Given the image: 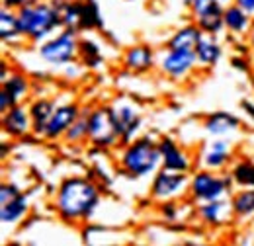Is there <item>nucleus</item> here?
<instances>
[{
  "mask_svg": "<svg viewBox=\"0 0 254 246\" xmlns=\"http://www.w3.org/2000/svg\"><path fill=\"white\" fill-rule=\"evenodd\" d=\"M88 143L98 151H114L122 145L110 106H94L88 112Z\"/></svg>",
  "mask_w": 254,
  "mask_h": 246,
  "instance_id": "6",
  "label": "nucleus"
},
{
  "mask_svg": "<svg viewBox=\"0 0 254 246\" xmlns=\"http://www.w3.org/2000/svg\"><path fill=\"white\" fill-rule=\"evenodd\" d=\"M247 43H249V47L254 49V20H253V26H251V30L247 33Z\"/></svg>",
  "mask_w": 254,
  "mask_h": 246,
  "instance_id": "40",
  "label": "nucleus"
},
{
  "mask_svg": "<svg viewBox=\"0 0 254 246\" xmlns=\"http://www.w3.org/2000/svg\"><path fill=\"white\" fill-rule=\"evenodd\" d=\"M195 57L199 68H213L223 57V45L219 43L217 35H205L195 45Z\"/></svg>",
  "mask_w": 254,
  "mask_h": 246,
  "instance_id": "19",
  "label": "nucleus"
},
{
  "mask_svg": "<svg viewBox=\"0 0 254 246\" xmlns=\"http://www.w3.org/2000/svg\"><path fill=\"white\" fill-rule=\"evenodd\" d=\"M30 108V116L33 122V137L35 139H43L45 127L51 120L55 108H57V100L53 98H35L28 104Z\"/></svg>",
  "mask_w": 254,
  "mask_h": 246,
  "instance_id": "18",
  "label": "nucleus"
},
{
  "mask_svg": "<svg viewBox=\"0 0 254 246\" xmlns=\"http://www.w3.org/2000/svg\"><path fill=\"white\" fill-rule=\"evenodd\" d=\"M159 64L157 53L147 43H137L127 47L122 55V68L131 74H147Z\"/></svg>",
  "mask_w": 254,
  "mask_h": 246,
  "instance_id": "13",
  "label": "nucleus"
},
{
  "mask_svg": "<svg viewBox=\"0 0 254 246\" xmlns=\"http://www.w3.org/2000/svg\"><path fill=\"white\" fill-rule=\"evenodd\" d=\"M160 166L162 160H160L159 141H155L151 135L137 137L131 143L122 145L118 153V168L124 176L131 180L153 176Z\"/></svg>",
  "mask_w": 254,
  "mask_h": 246,
  "instance_id": "2",
  "label": "nucleus"
},
{
  "mask_svg": "<svg viewBox=\"0 0 254 246\" xmlns=\"http://www.w3.org/2000/svg\"><path fill=\"white\" fill-rule=\"evenodd\" d=\"M237 6H241L245 12H249L254 18V0H233Z\"/></svg>",
  "mask_w": 254,
  "mask_h": 246,
  "instance_id": "37",
  "label": "nucleus"
},
{
  "mask_svg": "<svg viewBox=\"0 0 254 246\" xmlns=\"http://www.w3.org/2000/svg\"><path fill=\"white\" fill-rule=\"evenodd\" d=\"M239 106H241V110L247 114V118L254 123V102H251V100H241Z\"/></svg>",
  "mask_w": 254,
  "mask_h": 246,
  "instance_id": "36",
  "label": "nucleus"
},
{
  "mask_svg": "<svg viewBox=\"0 0 254 246\" xmlns=\"http://www.w3.org/2000/svg\"><path fill=\"white\" fill-rule=\"evenodd\" d=\"M102 201V189L88 176H66L57 185L53 209L63 223L80 225L90 221Z\"/></svg>",
  "mask_w": 254,
  "mask_h": 246,
  "instance_id": "1",
  "label": "nucleus"
},
{
  "mask_svg": "<svg viewBox=\"0 0 254 246\" xmlns=\"http://www.w3.org/2000/svg\"><path fill=\"white\" fill-rule=\"evenodd\" d=\"M201 37H203V31L199 30L197 24L191 20L190 24L172 31L170 37L166 39L164 47L166 49H195V45L199 43Z\"/></svg>",
  "mask_w": 254,
  "mask_h": 246,
  "instance_id": "20",
  "label": "nucleus"
},
{
  "mask_svg": "<svg viewBox=\"0 0 254 246\" xmlns=\"http://www.w3.org/2000/svg\"><path fill=\"white\" fill-rule=\"evenodd\" d=\"M182 4H184V6L188 8V4H190V0H182Z\"/></svg>",
  "mask_w": 254,
  "mask_h": 246,
  "instance_id": "42",
  "label": "nucleus"
},
{
  "mask_svg": "<svg viewBox=\"0 0 254 246\" xmlns=\"http://www.w3.org/2000/svg\"><path fill=\"white\" fill-rule=\"evenodd\" d=\"M35 2H37V0H2V6L18 12V10H22V8L30 6V4H35Z\"/></svg>",
  "mask_w": 254,
  "mask_h": 246,
  "instance_id": "34",
  "label": "nucleus"
},
{
  "mask_svg": "<svg viewBox=\"0 0 254 246\" xmlns=\"http://www.w3.org/2000/svg\"><path fill=\"white\" fill-rule=\"evenodd\" d=\"M2 88L12 96V100L16 104H24L32 96V80L26 72H22L18 68H12L8 78L2 82Z\"/></svg>",
  "mask_w": 254,
  "mask_h": 246,
  "instance_id": "21",
  "label": "nucleus"
},
{
  "mask_svg": "<svg viewBox=\"0 0 254 246\" xmlns=\"http://www.w3.org/2000/svg\"><path fill=\"white\" fill-rule=\"evenodd\" d=\"M20 193H22V189L14 184V182H4V184L0 185V205L12 201V199L18 197Z\"/></svg>",
  "mask_w": 254,
  "mask_h": 246,
  "instance_id": "32",
  "label": "nucleus"
},
{
  "mask_svg": "<svg viewBox=\"0 0 254 246\" xmlns=\"http://www.w3.org/2000/svg\"><path fill=\"white\" fill-rule=\"evenodd\" d=\"M0 37L4 43H14V41H26L22 31H20V22H18V12L4 8L0 10Z\"/></svg>",
  "mask_w": 254,
  "mask_h": 246,
  "instance_id": "24",
  "label": "nucleus"
},
{
  "mask_svg": "<svg viewBox=\"0 0 254 246\" xmlns=\"http://www.w3.org/2000/svg\"><path fill=\"white\" fill-rule=\"evenodd\" d=\"M217 2H219V4H223V6H227V4H231L233 0H217Z\"/></svg>",
  "mask_w": 254,
  "mask_h": 246,
  "instance_id": "41",
  "label": "nucleus"
},
{
  "mask_svg": "<svg viewBox=\"0 0 254 246\" xmlns=\"http://www.w3.org/2000/svg\"><path fill=\"white\" fill-rule=\"evenodd\" d=\"M102 16L96 0H84V10H82V22H80V31H92L102 28Z\"/></svg>",
  "mask_w": 254,
  "mask_h": 246,
  "instance_id": "30",
  "label": "nucleus"
},
{
  "mask_svg": "<svg viewBox=\"0 0 254 246\" xmlns=\"http://www.w3.org/2000/svg\"><path fill=\"white\" fill-rule=\"evenodd\" d=\"M2 135L10 141H20L33 135V122L30 116V108L26 104H16L8 112L2 114Z\"/></svg>",
  "mask_w": 254,
  "mask_h": 246,
  "instance_id": "10",
  "label": "nucleus"
},
{
  "mask_svg": "<svg viewBox=\"0 0 254 246\" xmlns=\"http://www.w3.org/2000/svg\"><path fill=\"white\" fill-rule=\"evenodd\" d=\"M231 205L235 219H253L254 217V187H239L231 193Z\"/></svg>",
  "mask_w": 254,
  "mask_h": 246,
  "instance_id": "25",
  "label": "nucleus"
},
{
  "mask_svg": "<svg viewBox=\"0 0 254 246\" xmlns=\"http://www.w3.org/2000/svg\"><path fill=\"white\" fill-rule=\"evenodd\" d=\"M203 131L209 137H231L235 133H239L241 129V118H237L235 114L229 112H211L203 118Z\"/></svg>",
  "mask_w": 254,
  "mask_h": 246,
  "instance_id": "16",
  "label": "nucleus"
},
{
  "mask_svg": "<svg viewBox=\"0 0 254 246\" xmlns=\"http://www.w3.org/2000/svg\"><path fill=\"white\" fill-rule=\"evenodd\" d=\"M233 64H235V68L237 70H249V61L247 59H233Z\"/></svg>",
  "mask_w": 254,
  "mask_h": 246,
  "instance_id": "39",
  "label": "nucleus"
},
{
  "mask_svg": "<svg viewBox=\"0 0 254 246\" xmlns=\"http://www.w3.org/2000/svg\"><path fill=\"white\" fill-rule=\"evenodd\" d=\"M253 16L249 12H245L241 6H237L235 2L225 6V12H223L225 31L231 33L233 37H245L247 39V33L253 26Z\"/></svg>",
  "mask_w": 254,
  "mask_h": 246,
  "instance_id": "17",
  "label": "nucleus"
},
{
  "mask_svg": "<svg viewBox=\"0 0 254 246\" xmlns=\"http://www.w3.org/2000/svg\"><path fill=\"white\" fill-rule=\"evenodd\" d=\"M78 61L86 68H100L104 64V55L100 45L94 39L80 37V49H78Z\"/></svg>",
  "mask_w": 254,
  "mask_h": 246,
  "instance_id": "26",
  "label": "nucleus"
},
{
  "mask_svg": "<svg viewBox=\"0 0 254 246\" xmlns=\"http://www.w3.org/2000/svg\"><path fill=\"white\" fill-rule=\"evenodd\" d=\"M110 108H112V114H114V122H116V127H118L122 145L131 143L133 139H137L139 131H141V125H143L141 112L133 104L124 102V100H118Z\"/></svg>",
  "mask_w": 254,
  "mask_h": 246,
  "instance_id": "9",
  "label": "nucleus"
},
{
  "mask_svg": "<svg viewBox=\"0 0 254 246\" xmlns=\"http://www.w3.org/2000/svg\"><path fill=\"white\" fill-rule=\"evenodd\" d=\"M159 151L160 160H162V168L176 170V172H186V174L191 172V168H193L191 154L182 145H178L172 137H160Z\"/></svg>",
  "mask_w": 254,
  "mask_h": 246,
  "instance_id": "15",
  "label": "nucleus"
},
{
  "mask_svg": "<svg viewBox=\"0 0 254 246\" xmlns=\"http://www.w3.org/2000/svg\"><path fill=\"white\" fill-rule=\"evenodd\" d=\"M10 72H12V66H8L6 61H2V64H0V82H4Z\"/></svg>",
  "mask_w": 254,
  "mask_h": 246,
  "instance_id": "38",
  "label": "nucleus"
},
{
  "mask_svg": "<svg viewBox=\"0 0 254 246\" xmlns=\"http://www.w3.org/2000/svg\"><path fill=\"white\" fill-rule=\"evenodd\" d=\"M30 209H32L30 195L22 191V193H20L18 197H14L12 201L0 205V223H2V225H16V223H20L22 219H26V215L30 213Z\"/></svg>",
  "mask_w": 254,
  "mask_h": 246,
  "instance_id": "22",
  "label": "nucleus"
},
{
  "mask_svg": "<svg viewBox=\"0 0 254 246\" xmlns=\"http://www.w3.org/2000/svg\"><path fill=\"white\" fill-rule=\"evenodd\" d=\"M193 213L199 219L201 225L213 227V229L225 227V225H229L235 219L231 199H227V197L213 199V201H205V203H197Z\"/></svg>",
  "mask_w": 254,
  "mask_h": 246,
  "instance_id": "14",
  "label": "nucleus"
},
{
  "mask_svg": "<svg viewBox=\"0 0 254 246\" xmlns=\"http://www.w3.org/2000/svg\"><path fill=\"white\" fill-rule=\"evenodd\" d=\"M88 112H90V108H82L80 118L64 133L63 141H66L68 145H80V143L88 141Z\"/></svg>",
  "mask_w": 254,
  "mask_h": 246,
  "instance_id": "29",
  "label": "nucleus"
},
{
  "mask_svg": "<svg viewBox=\"0 0 254 246\" xmlns=\"http://www.w3.org/2000/svg\"><path fill=\"white\" fill-rule=\"evenodd\" d=\"M18 22L24 39L33 45L45 41L63 28L61 14L51 4V0H37L35 4L18 10Z\"/></svg>",
  "mask_w": 254,
  "mask_h": 246,
  "instance_id": "3",
  "label": "nucleus"
},
{
  "mask_svg": "<svg viewBox=\"0 0 254 246\" xmlns=\"http://www.w3.org/2000/svg\"><path fill=\"white\" fill-rule=\"evenodd\" d=\"M233 180L231 174L225 172H213L199 168L190 176V185H188V197L193 205L213 201L227 197L233 191Z\"/></svg>",
  "mask_w": 254,
  "mask_h": 246,
  "instance_id": "5",
  "label": "nucleus"
},
{
  "mask_svg": "<svg viewBox=\"0 0 254 246\" xmlns=\"http://www.w3.org/2000/svg\"><path fill=\"white\" fill-rule=\"evenodd\" d=\"M12 106H16V102L12 100V96H10V94L2 88V90H0V112L4 114V112H8Z\"/></svg>",
  "mask_w": 254,
  "mask_h": 246,
  "instance_id": "35",
  "label": "nucleus"
},
{
  "mask_svg": "<svg viewBox=\"0 0 254 246\" xmlns=\"http://www.w3.org/2000/svg\"><path fill=\"white\" fill-rule=\"evenodd\" d=\"M188 185H190V174L160 166L153 174V180L149 185V195L159 203L166 199H180L188 195Z\"/></svg>",
  "mask_w": 254,
  "mask_h": 246,
  "instance_id": "7",
  "label": "nucleus"
},
{
  "mask_svg": "<svg viewBox=\"0 0 254 246\" xmlns=\"http://www.w3.org/2000/svg\"><path fill=\"white\" fill-rule=\"evenodd\" d=\"M78 49H80V31L61 28L45 41L37 43L35 53L39 61L45 62L47 66H68L78 61Z\"/></svg>",
  "mask_w": 254,
  "mask_h": 246,
  "instance_id": "4",
  "label": "nucleus"
},
{
  "mask_svg": "<svg viewBox=\"0 0 254 246\" xmlns=\"http://www.w3.org/2000/svg\"><path fill=\"white\" fill-rule=\"evenodd\" d=\"M82 10H84V0H64V4L59 8L61 20H63V28L80 31Z\"/></svg>",
  "mask_w": 254,
  "mask_h": 246,
  "instance_id": "27",
  "label": "nucleus"
},
{
  "mask_svg": "<svg viewBox=\"0 0 254 246\" xmlns=\"http://www.w3.org/2000/svg\"><path fill=\"white\" fill-rule=\"evenodd\" d=\"M231 162H233V143L229 141V137H211V141L203 147L197 160L199 168L213 172H223Z\"/></svg>",
  "mask_w": 254,
  "mask_h": 246,
  "instance_id": "11",
  "label": "nucleus"
},
{
  "mask_svg": "<svg viewBox=\"0 0 254 246\" xmlns=\"http://www.w3.org/2000/svg\"><path fill=\"white\" fill-rule=\"evenodd\" d=\"M223 12H225V6L219 4V2H213L203 14L195 16L193 22L197 24V28L203 31L205 35H221L223 31H225Z\"/></svg>",
  "mask_w": 254,
  "mask_h": 246,
  "instance_id": "23",
  "label": "nucleus"
},
{
  "mask_svg": "<svg viewBox=\"0 0 254 246\" xmlns=\"http://www.w3.org/2000/svg\"><path fill=\"white\" fill-rule=\"evenodd\" d=\"M231 180L235 187H254V162L253 160H239L231 168Z\"/></svg>",
  "mask_w": 254,
  "mask_h": 246,
  "instance_id": "28",
  "label": "nucleus"
},
{
  "mask_svg": "<svg viewBox=\"0 0 254 246\" xmlns=\"http://www.w3.org/2000/svg\"><path fill=\"white\" fill-rule=\"evenodd\" d=\"M180 213H182V205L178 203V199L160 201L159 215L162 221H166V223H176V221L180 219Z\"/></svg>",
  "mask_w": 254,
  "mask_h": 246,
  "instance_id": "31",
  "label": "nucleus"
},
{
  "mask_svg": "<svg viewBox=\"0 0 254 246\" xmlns=\"http://www.w3.org/2000/svg\"><path fill=\"white\" fill-rule=\"evenodd\" d=\"M213 2H217V0H190V4H188V10H190V16L191 20L195 18V16H199V14H203Z\"/></svg>",
  "mask_w": 254,
  "mask_h": 246,
  "instance_id": "33",
  "label": "nucleus"
},
{
  "mask_svg": "<svg viewBox=\"0 0 254 246\" xmlns=\"http://www.w3.org/2000/svg\"><path fill=\"white\" fill-rule=\"evenodd\" d=\"M82 114V108L76 104V102H63V104H57L51 120L45 127V133H43V141H61L64 137V133L70 129V125L76 122Z\"/></svg>",
  "mask_w": 254,
  "mask_h": 246,
  "instance_id": "12",
  "label": "nucleus"
},
{
  "mask_svg": "<svg viewBox=\"0 0 254 246\" xmlns=\"http://www.w3.org/2000/svg\"><path fill=\"white\" fill-rule=\"evenodd\" d=\"M159 70L174 82H184L197 68L195 49H166L159 57Z\"/></svg>",
  "mask_w": 254,
  "mask_h": 246,
  "instance_id": "8",
  "label": "nucleus"
}]
</instances>
